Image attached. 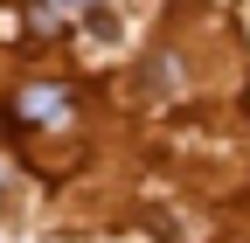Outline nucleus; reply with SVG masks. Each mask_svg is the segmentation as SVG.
<instances>
[{
	"instance_id": "obj_1",
	"label": "nucleus",
	"mask_w": 250,
	"mask_h": 243,
	"mask_svg": "<svg viewBox=\"0 0 250 243\" xmlns=\"http://www.w3.org/2000/svg\"><path fill=\"white\" fill-rule=\"evenodd\" d=\"M14 118H28V125H70V118H77V98L62 83H21L14 90Z\"/></svg>"
}]
</instances>
